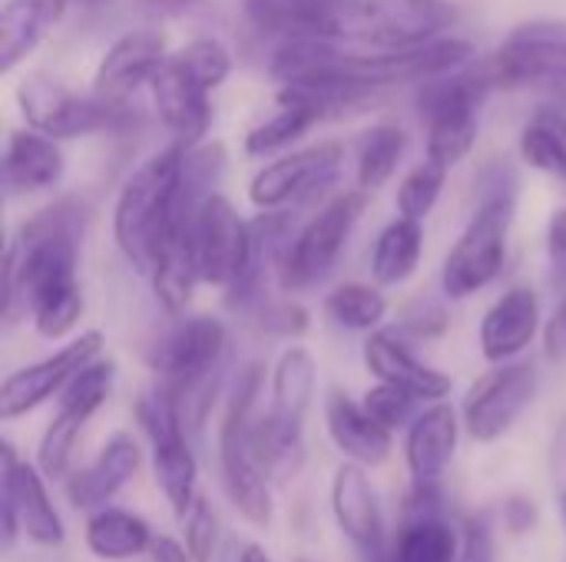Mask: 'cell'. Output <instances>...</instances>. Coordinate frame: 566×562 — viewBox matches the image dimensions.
Returning a JSON list of instances; mask_svg holds the SVG:
<instances>
[{
  "label": "cell",
  "mask_w": 566,
  "mask_h": 562,
  "mask_svg": "<svg viewBox=\"0 0 566 562\" xmlns=\"http://www.w3.org/2000/svg\"><path fill=\"white\" fill-rule=\"evenodd\" d=\"M83 209L53 202L20 225L3 258V318L13 321L23 308L43 338H63L83 315L80 291V235Z\"/></svg>",
  "instance_id": "obj_1"
},
{
  "label": "cell",
  "mask_w": 566,
  "mask_h": 562,
  "mask_svg": "<svg viewBox=\"0 0 566 562\" xmlns=\"http://www.w3.org/2000/svg\"><path fill=\"white\" fill-rule=\"evenodd\" d=\"M166 36L156 30H129L113 40L93 73V93L106 103L126 106V99L143 86L153 83L159 66L166 63Z\"/></svg>",
  "instance_id": "obj_17"
},
{
  "label": "cell",
  "mask_w": 566,
  "mask_h": 562,
  "mask_svg": "<svg viewBox=\"0 0 566 562\" xmlns=\"http://www.w3.org/2000/svg\"><path fill=\"white\" fill-rule=\"evenodd\" d=\"M239 562H272V560H269V553H265L262 547L249 543V547L242 550V556H239Z\"/></svg>",
  "instance_id": "obj_46"
},
{
  "label": "cell",
  "mask_w": 566,
  "mask_h": 562,
  "mask_svg": "<svg viewBox=\"0 0 566 562\" xmlns=\"http://www.w3.org/2000/svg\"><path fill=\"white\" fill-rule=\"evenodd\" d=\"M136 421L146 431V437L153 441V474L156 484L166 497V503L172 507L176 517H182L196 494V454L186 444V424H182V411L176 394L159 381L156 388H149L146 394H139L136 401Z\"/></svg>",
  "instance_id": "obj_10"
},
{
  "label": "cell",
  "mask_w": 566,
  "mask_h": 562,
  "mask_svg": "<svg viewBox=\"0 0 566 562\" xmlns=\"http://www.w3.org/2000/svg\"><path fill=\"white\" fill-rule=\"evenodd\" d=\"M325 424H328V434L335 441V447L361 464V467H378L388 460L391 454V431L381 427L368 411L365 404L352 401L348 394L342 391H332L328 401H325Z\"/></svg>",
  "instance_id": "obj_25"
},
{
  "label": "cell",
  "mask_w": 566,
  "mask_h": 562,
  "mask_svg": "<svg viewBox=\"0 0 566 562\" xmlns=\"http://www.w3.org/2000/svg\"><path fill=\"white\" fill-rule=\"evenodd\" d=\"M245 17L259 33L292 40L312 33L315 0H245Z\"/></svg>",
  "instance_id": "obj_35"
},
{
  "label": "cell",
  "mask_w": 566,
  "mask_h": 562,
  "mask_svg": "<svg viewBox=\"0 0 566 562\" xmlns=\"http://www.w3.org/2000/svg\"><path fill=\"white\" fill-rule=\"evenodd\" d=\"M70 0H3L0 10V70L13 73L43 36L60 23Z\"/></svg>",
  "instance_id": "obj_27"
},
{
  "label": "cell",
  "mask_w": 566,
  "mask_h": 562,
  "mask_svg": "<svg viewBox=\"0 0 566 562\" xmlns=\"http://www.w3.org/2000/svg\"><path fill=\"white\" fill-rule=\"evenodd\" d=\"M149 560L153 562H196L189 547H179L172 537H153V547H149Z\"/></svg>",
  "instance_id": "obj_44"
},
{
  "label": "cell",
  "mask_w": 566,
  "mask_h": 562,
  "mask_svg": "<svg viewBox=\"0 0 566 562\" xmlns=\"http://www.w3.org/2000/svg\"><path fill=\"white\" fill-rule=\"evenodd\" d=\"M139 444L129 434H113L106 441V447L93 457V464H86L83 470H76L66 480V497L76 510H99L106 507L109 497H116L139 470Z\"/></svg>",
  "instance_id": "obj_23"
},
{
  "label": "cell",
  "mask_w": 566,
  "mask_h": 562,
  "mask_svg": "<svg viewBox=\"0 0 566 562\" xmlns=\"http://www.w3.org/2000/svg\"><path fill=\"white\" fill-rule=\"evenodd\" d=\"M295 562H315V560H305V556H298V560H295Z\"/></svg>",
  "instance_id": "obj_47"
},
{
  "label": "cell",
  "mask_w": 566,
  "mask_h": 562,
  "mask_svg": "<svg viewBox=\"0 0 566 562\" xmlns=\"http://www.w3.org/2000/svg\"><path fill=\"white\" fill-rule=\"evenodd\" d=\"M424 252V229L418 219H395L381 229L371 252V275L378 285H401L418 272Z\"/></svg>",
  "instance_id": "obj_32"
},
{
  "label": "cell",
  "mask_w": 566,
  "mask_h": 562,
  "mask_svg": "<svg viewBox=\"0 0 566 562\" xmlns=\"http://www.w3.org/2000/svg\"><path fill=\"white\" fill-rule=\"evenodd\" d=\"M541 328V298L531 285L507 288L481 321V351L491 364H507L531 348Z\"/></svg>",
  "instance_id": "obj_20"
},
{
  "label": "cell",
  "mask_w": 566,
  "mask_h": 562,
  "mask_svg": "<svg viewBox=\"0 0 566 562\" xmlns=\"http://www.w3.org/2000/svg\"><path fill=\"white\" fill-rule=\"evenodd\" d=\"M332 510L342 533L371 562H381L385 553V520L375 497V487L361 464H342L332 477Z\"/></svg>",
  "instance_id": "obj_18"
},
{
  "label": "cell",
  "mask_w": 566,
  "mask_h": 562,
  "mask_svg": "<svg viewBox=\"0 0 566 562\" xmlns=\"http://www.w3.org/2000/svg\"><path fill=\"white\" fill-rule=\"evenodd\" d=\"M0 497H10L20 517V530L27 540H33L43 550H56L66 543V530L60 513L50 503L46 484L40 467L27 464L17 457V450L10 444H3V484H0Z\"/></svg>",
  "instance_id": "obj_19"
},
{
  "label": "cell",
  "mask_w": 566,
  "mask_h": 562,
  "mask_svg": "<svg viewBox=\"0 0 566 562\" xmlns=\"http://www.w3.org/2000/svg\"><path fill=\"white\" fill-rule=\"evenodd\" d=\"M405 146H408V139H405V132L398 126H371V129H365L358 136V146H355L358 189H365V192L381 189L395 176V169H398V162L405 156Z\"/></svg>",
  "instance_id": "obj_33"
},
{
  "label": "cell",
  "mask_w": 566,
  "mask_h": 562,
  "mask_svg": "<svg viewBox=\"0 0 566 562\" xmlns=\"http://www.w3.org/2000/svg\"><path fill=\"white\" fill-rule=\"evenodd\" d=\"M521 159L557 179L560 185H566V109L564 106H541L531 113V119L521 129L517 139Z\"/></svg>",
  "instance_id": "obj_31"
},
{
  "label": "cell",
  "mask_w": 566,
  "mask_h": 562,
  "mask_svg": "<svg viewBox=\"0 0 566 562\" xmlns=\"http://www.w3.org/2000/svg\"><path fill=\"white\" fill-rule=\"evenodd\" d=\"M547 272L551 285L566 291V209H554L547 222Z\"/></svg>",
  "instance_id": "obj_40"
},
{
  "label": "cell",
  "mask_w": 566,
  "mask_h": 562,
  "mask_svg": "<svg viewBox=\"0 0 566 562\" xmlns=\"http://www.w3.org/2000/svg\"><path fill=\"white\" fill-rule=\"evenodd\" d=\"M361 212H365V189L342 192L328 205H322L318 215H312L308 225L285 248V258L279 268L282 288L305 291V288H315L318 282H325L332 275V268L338 265Z\"/></svg>",
  "instance_id": "obj_11"
},
{
  "label": "cell",
  "mask_w": 566,
  "mask_h": 562,
  "mask_svg": "<svg viewBox=\"0 0 566 562\" xmlns=\"http://www.w3.org/2000/svg\"><path fill=\"white\" fill-rule=\"evenodd\" d=\"M325 311L335 325L348 331H378V325L388 315V298L371 285L348 282L325 298Z\"/></svg>",
  "instance_id": "obj_34"
},
{
  "label": "cell",
  "mask_w": 566,
  "mask_h": 562,
  "mask_svg": "<svg viewBox=\"0 0 566 562\" xmlns=\"http://www.w3.org/2000/svg\"><path fill=\"white\" fill-rule=\"evenodd\" d=\"M182 523V537H186V547L192 553L196 562H212L216 553V540H219V520H216V510L206 497H196L192 507L179 517Z\"/></svg>",
  "instance_id": "obj_38"
},
{
  "label": "cell",
  "mask_w": 566,
  "mask_h": 562,
  "mask_svg": "<svg viewBox=\"0 0 566 562\" xmlns=\"http://www.w3.org/2000/svg\"><path fill=\"white\" fill-rule=\"evenodd\" d=\"M544 344H547L551 361H566V295L564 301L557 305V311L551 315V321H547Z\"/></svg>",
  "instance_id": "obj_43"
},
{
  "label": "cell",
  "mask_w": 566,
  "mask_h": 562,
  "mask_svg": "<svg viewBox=\"0 0 566 562\" xmlns=\"http://www.w3.org/2000/svg\"><path fill=\"white\" fill-rule=\"evenodd\" d=\"M318 364L308 348H289L272 371V417L292 431H302L308 404L315 397Z\"/></svg>",
  "instance_id": "obj_29"
},
{
  "label": "cell",
  "mask_w": 566,
  "mask_h": 562,
  "mask_svg": "<svg viewBox=\"0 0 566 562\" xmlns=\"http://www.w3.org/2000/svg\"><path fill=\"white\" fill-rule=\"evenodd\" d=\"M17 106L30 129L53 139H76L116 129L126 116V106L106 103L96 93L83 96L50 73L23 76V83L17 86Z\"/></svg>",
  "instance_id": "obj_12"
},
{
  "label": "cell",
  "mask_w": 566,
  "mask_h": 562,
  "mask_svg": "<svg viewBox=\"0 0 566 562\" xmlns=\"http://www.w3.org/2000/svg\"><path fill=\"white\" fill-rule=\"evenodd\" d=\"M66 159L53 136H43L36 129L10 132L3 149V185L7 195H30L53 189L63 179Z\"/></svg>",
  "instance_id": "obj_24"
},
{
  "label": "cell",
  "mask_w": 566,
  "mask_h": 562,
  "mask_svg": "<svg viewBox=\"0 0 566 562\" xmlns=\"http://www.w3.org/2000/svg\"><path fill=\"white\" fill-rule=\"evenodd\" d=\"M149 7H156V10H163V13H182V10H189L196 0H146Z\"/></svg>",
  "instance_id": "obj_45"
},
{
  "label": "cell",
  "mask_w": 566,
  "mask_h": 562,
  "mask_svg": "<svg viewBox=\"0 0 566 562\" xmlns=\"http://www.w3.org/2000/svg\"><path fill=\"white\" fill-rule=\"evenodd\" d=\"M262 391V368H249L235 394L229 401L222 431H219V467L222 484L232 500V507L252 523L269 527L272 523V494H269V474L259 467L255 447H252V427H255V404Z\"/></svg>",
  "instance_id": "obj_8"
},
{
  "label": "cell",
  "mask_w": 566,
  "mask_h": 562,
  "mask_svg": "<svg viewBox=\"0 0 566 562\" xmlns=\"http://www.w3.org/2000/svg\"><path fill=\"white\" fill-rule=\"evenodd\" d=\"M232 53L212 36H199L166 56L153 76V103L166 129L186 149H196L212 123V93L229 79Z\"/></svg>",
  "instance_id": "obj_4"
},
{
  "label": "cell",
  "mask_w": 566,
  "mask_h": 562,
  "mask_svg": "<svg viewBox=\"0 0 566 562\" xmlns=\"http://www.w3.org/2000/svg\"><path fill=\"white\" fill-rule=\"evenodd\" d=\"M537 388H541V374L531 361H514V364L507 361L488 371L484 378L474 381V388L464 397L461 417L468 434L481 444L501 441L534 404Z\"/></svg>",
  "instance_id": "obj_14"
},
{
  "label": "cell",
  "mask_w": 566,
  "mask_h": 562,
  "mask_svg": "<svg viewBox=\"0 0 566 562\" xmlns=\"http://www.w3.org/2000/svg\"><path fill=\"white\" fill-rule=\"evenodd\" d=\"M116 381V361L96 358L90 361L63 391H60V411L43 431V441L36 447V467L43 477L60 480L66 477L73 447L80 441V431L90 424V417L106 404Z\"/></svg>",
  "instance_id": "obj_13"
},
{
  "label": "cell",
  "mask_w": 566,
  "mask_h": 562,
  "mask_svg": "<svg viewBox=\"0 0 566 562\" xmlns=\"http://www.w3.org/2000/svg\"><path fill=\"white\" fill-rule=\"evenodd\" d=\"M494 79L484 70L464 73L461 66L418 83V116L428 136V159L454 169L478 142V116Z\"/></svg>",
  "instance_id": "obj_7"
},
{
  "label": "cell",
  "mask_w": 566,
  "mask_h": 562,
  "mask_svg": "<svg viewBox=\"0 0 566 562\" xmlns=\"http://www.w3.org/2000/svg\"><path fill=\"white\" fill-rule=\"evenodd\" d=\"M226 344L229 335L219 318L192 315L179 321L153 351V371L176 394L186 427H199L209 411V397L216 394L212 381L222 368Z\"/></svg>",
  "instance_id": "obj_6"
},
{
  "label": "cell",
  "mask_w": 566,
  "mask_h": 562,
  "mask_svg": "<svg viewBox=\"0 0 566 562\" xmlns=\"http://www.w3.org/2000/svg\"><path fill=\"white\" fill-rule=\"evenodd\" d=\"M494 530L488 517H471L464 523V540H461V556L458 562H494Z\"/></svg>",
  "instance_id": "obj_41"
},
{
  "label": "cell",
  "mask_w": 566,
  "mask_h": 562,
  "mask_svg": "<svg viewBox=\"0 0 566 562\" xmlns=\"http://www.w3.org/2000/svg\"><path fill=\"white\" fill-rule=\"evenodd\" d=\"M86 547L96 560L123 562L133 556L149 553L153 547V530L146 527V520H139L136 513L126 510H93V517L86 520Z\"/></svg>",
  "instance_id": "obj_30"
},
{
  "label": "cell",
  "mask_w": 566,
  "mask_h": 562,
  "mask_svg": "<svg viewBox=\"0 0 566 562\" xmlns=\"http://www.w3.org/2000/svg\"><path fill=\"white\" fill-rule=\"evenodd\" d=\"M458 23L451 0H315L312 33L361 50L421 46Z\"/></svg>",
  "instance_id": "obj_2"
},
{
  "label": "cell",
  "mask_w": 566,
  "mask_h": 562,
  "mask_svg": "<svg viewBox=\"0 0 566 562\" xmlns=\"http://www.w3.org/2000/svg\"><path fill=\"white\" fill-rule=\"evenodd\" d=\"M186 152L189 149L172 139V146L149 156L119 189L113 209V235L119 252L136 272L153 268L156 245L182 199Z\"/></svg>",
  "instance_id": "obj_3"
},
{
  "label": "cell",
  "mask_w": 566,
  "mask_h": 562,
  "mask_svg": "<svg viewBox=\"0 0 566 562\" xmlns=\"http://www.w3.org/2000/svg\"><path fill=\"white\" fill-rule=\"evenodd\" d=\"M504 523L511 533H527L537 527V507L527 497H511L504 503Z\"/></svg>",
  "instance_id": "obj_42"
},
{
  "label": "cell",
  "mask_w": 566,
  "mask_h": 562,
  "mask_svg": "<svg viewBox=\"0 0 566 562\" xmlns=\"http://www.w3.org/2000/svg\"><path fill=\"white\" fill-rule=\"evenodd\" d=\"M192 238H196V258H199V275L202 282L216 288L249 291L255 278V232L245 225V219L235 212V205L209 192L199 202L196 222H192Z\"/></svg>",
  "instance_id": "obj_9"
},
{
  "label": "cell",
  "mask_w": 566,
  "mask_h": 562,
  "mask_svg": "<svg viewBox=\"0 0 566 562\" xmlns=\"http://www.w3.org/2000/svg\"><path fill=\"white\" fill-rule=\"evenodd\" d=\"M99 351H103V335L99 331H83L76 341L60 348L56 354L13 371L0 388V417L13 421V417H23V414L36 411L53 394H60L90 361H96Z\"/></svg>",
  "instance_id": "obj_16"
},
{
  "label": "cell",
  "mask_w": 566,
  "mask_h": 562,
  "mask_svg": "<svg viewBox=\"0 0 566 562\" xmlns=\"http://www.w3.org/2000/svg\"><path fill=\"white\" fill-rule=\"evenodd\" d=\"M564 517H566V494H564Z\"/></svg>",
  "instance_id": "obj_48"
},
{
  "label": "cell",
  "mask_w": 566,
  "mask_h": 562,
  "mask_svg": "<svg viewBox=\"0 0 566 562\" xmlns=\"http://www.w3.org/2000/svg\"><path fill=\"white\" fill-rule=\"evenodd\" d=\"M514 209H517V176L511 169H494L484 179L481 202L458 235L454 248L444 258L441 268V288L448 298L461 301L488 288L507 255V235L514 225Z\"/></svg>",
  "instance_id": "obj_5"
},
{
  "label": "cell",
  "mask_w": 566,
  "mask_h": 562,
  "mask_svg": "<svg viewBox=\"0 0 566 562\" xmlns=\"http://www.w3.org/2000/svg\"><path fill=\"white\" fill-rule=\"evenodd\" d=\"M434 500H438V487H434V490L415 487V500H411V503H418L421 510L411 513V517L401 523V530H398V537H395L388 556L381 562H458V556H461L458 537H454V530L431 510Z\"/></svg>",
  "instance_id": "obj_26"
},
{
  "label": "cell",
  "mask_w": 566,
  "mask_h": 562,
  "mask_svg": "<svg viewBox=\"0 0 566 562\" xmlns=\"http://www.w3.org/2000/svg\"><path fill=\"white\" fill-rule=\"evenodd\" d=\"M448 172H451V169L441 166V162H434V159H424L421 166H415V169L401 179V185H398V195H395L398 212H401L405 219L424 222V219L434 212L438 199H441V189H444V182H448Z\"/></svg>",
  "instance_id": "obj_36"
},
{
  "label": "cell",
  "mask_w": 566,
  "mask_h": 562,
  "mask_svg": "<svg viewBox=\"0 0 566 562\" xmlns=\"http://www.w3.org/2000/svg\"><path fill=\"white\" fill-rule=\"evenodd\" d=\"M345 166V146L342 142H318L298 152H289L255 172L249 182V199L252 205L272 212L289 202L312 199L315 192L328 189Z\"/></svg>",
  "instance_id": "obj_15"
},
{
  "label": "cell",
  "mask_w": 566,
  "mask_h": 562,
  "mask_svg": "<svg viewBox=\"0 0 566 562\" xmlns=\"http://www.w3.org/2000/svg\"><path fill=\"white\" fill-rule=\"evenodd\" d=\"M418 401H421L418 394H411V391H405V388H398V384L381 381L378 388H371V391L365 394L361 404H365V411H368L381 427L398 431V427H405V424L411 421Z\"/></svg>",
  "instance_id": "obj_37"
},
{
  "label": "cell",
  "mask_w": 566,
  "mask_h": 562,
  "mask_svg": "<svg viewBox=\"0 0 566 562\" xmlns=\"http://www.w3.org/2000/svg\"><path fill=\"white\" fill-rule=\"evenodd\" d=\"M332 109L318 96H312L298 86H282L279 89V109L245 136V152L249 156H272V152L292 146L295 139H302Z\"/></svg>",
  "instance_id": "obj_28"
},
{
  "label": "cell",
  "mask_w": 566,
  "mask_h": 562,
  "mask_svg": "<svg viewBox=\"0 0 566 562\" xmlns=\"http://www.w3.org/2000/svg\"><path fill=\"white\" fill-rule=\"evenodd\" d=\"M458 411L451 404H431L424 414L411 421L408 441H405V457L415 487H441L454 450H458Z\"/></svg>",
  "instance_id": "obj_21"
},
{
  "label": "cell",
  "mask_w": 566,
  "mask_h": 562,
  "mask_svg": "<svg viewBox=\"0 0 566 562\" xmlns=\"http://www.w3.org/2000/svg\"><path fill=\"white\" fill-rule=\"evenodd\" d=\"M365 364L378 381L398 384L421 401H441L451 394V378L424 364L395 331H371V338L365 341Z\"/></svg>",
  "instance_id": "obj_22"
},
{
  "label": "cell",
  "mask_w": 566,
  "mask_h": 562,
  "mask_svg": "<svg viewBox=\"0 0 566 562\" xmlns=\"http://www.w3.org/2000/svg\"><path fill=\"white\" fill-rule=\"evenodd\" d=\"M255 325L269 335L295 338L308 328V315L295 301H272V305L255 308Z\"/></svg>",
  "instance_id": "obj_39"
}]
</instances>
